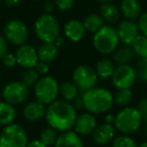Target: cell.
<instances>
[{
  "label": "cell",
  "mask_w": 147,
  "mask_h": 147,
  "mask_svg": "<svg viewBox=\"0 0 147 147\" xmlns=\"http://www.w3.org/2000/svg\"><path fill=\"white\" fill-rule=\"evenodd\" d=\"M77 110L71 103L65 100H55L45 109V118L49 127L65 132L71 130L77 119Z\"/></svg>",
  "instance_id": "cell-1"
},
{
  "label": "cell",
  "mask_w": 147,
  "mask_h": 147,
  "mask_svg": "<svg viewBox=\"0 0 147 147\" xmlns=\"http://www.w3.org/2000/svg\"><path fill=\"white\" fill-rule=\"evenodd\" d=\"M84 106L88 112L94 115L105 114L111 110L114 104V96L105 88H94L82 93Z\"/></svg>",
  "instance_id": "cell-2"
},
{
  "label": "cell",
  "mask_w": 147,
  "mask_h": 147,
  "mask_svg": "<svg viewBox=\"0 0 147 147\" xmlns=\"http://www.w3.org/2000/svg\"><path fill=\"white\" fill-rule=\"evenodd\" d=\"M142 117L138 109L125 107L115 116L114 127L123 134L130 135L139 130L142 124Z\"/></svg>",
  "instance_id": "cell-3"
},
{
  "label": "cell",
  "mask_w": 147,
  "mask_h": 147,
  "mask_svg": "<svg viewBox=\"0 0 147 147\" xmlns=\"http://www.w3.org/2000/svg\"><path fill=\"white\" fill-rule=\"evenodd\" d=\"M120 42L116 28L111 25H103L98 31L94 33L93 45L98 53L102 55L113 53Z\"/></svg>",
  "instance_id": "cell-4"
},
{
  "label": "cell",
  "mask_w": 147,
  "mask_h": 147,
  "mask_svg": "<svg viewBox=\"0 0 147 147\" xmlns=\"http://www.w3.org/2000/svg\"><path fill=\"white\" fill-rule=\"evenodd\" d=\"M34 32L42 42H53L59 35V23L51 13H45L35 20Z\"/></svg>",
  "instance_id": "cell-5"
},
{
  "label": "cell",
  "mask_w": 147,
  "mask_h": 147,
  "mask_svg": "<svg viewBox=\"0 0 147 147\" xmlns=\"http://www.w3.org/2000/svg\"><path fill=\"white\" fill-rule=\"evenodd\" d=\"M59 95V85L55 78L43 76L34 85V96L36 101L43 105H49L57 100Z\"/></svg>",
  "instance_id": "cell-6"
},
{
  "label": "cell",
  "mask_w": 147,
  "mask_h": 147,
  "mask_svg": "<svg viewBox=\"0 0 147 147\" xmlns=\"http://www.w3.org/2000/svg\"><path fill=\"white\" fill-rule=\"evenodd\" d=\"M27 143L26 132L18 124L6 125L0 133V147H26Z\"/></svg>",
  "instance_id": "cell-7"
},
{
  "label": "cell",
  "mask_w": 147,
  "mask_h": 147,
  "mask_svg": "<svg viewBox=\"0 0 147 147\" xmlns=\"http://www.w3.org/2000/svg\"><path fill=\"white\" fill-rule=\"evenodd\" d=\"M98 80L99 77L95 69L89 65H79L73 71V82L82 93L96 87Z\"/></svg>",
  "instance_id": "cell-8"
},
{
  "label": "cell",
  "mask_w": 147,
  "mask_h": 147,
  "mask_svg": "<svg viewBox=\"0 0 147 147\" xmlns=\"http://www.w3.org/2000/svg\"><path fill=\"white\" fill-rule=\"evenodd\" d=\"M4 37L7 41L14 45L25 43L28 37V29L25 23L19 19H11L5 24L3 29Z\"/></svg>",
  "instance_id": "cell-9"
},
{
  "label": "cell",
  "mask_w": 147,
  "mask_h": 147,
  "mask_svg": "<svg viewBox=\"0 0 147 147\" xmlns=\"http://www.w3.org/2000/svg\"><path fill=\"white\" fill-rule=\"evenodd\" d=\"M29 96V89L21 81H15L7 84L2 92L5 102L11 105H19L25 102Z\"/></svg>",
  "instance_id": "cell-10"
},
{
  "label": "cell",
  "mask_w": 147,
  "mask_h": 147,
  "mask_svg": "<svg viewBox=\"0 0 147 147\" xmlns=\"http://www.w3.org/2000/svg\"><path fill=\"white\" fill-rule=\"evenodd\" d=\"M112 83L115 88L119 89H130L134 85L137 79L136 71L130 65H121L115 67L113 73Z\"/></svg>",
  "instance_id": "cell-11"
},
{
  "label": "cell",
  "mask_w": 147,
  "mask_h": 147,
  "mask_svg": "<svg viewBox=\"0 0 147 147\" xmlns=\"http://www.w3.org/2000/svg\"><path fill=\"white\" fill-rule=\"evenodd\" d=\"M15 57H16L17 63L23 69L34 67L37 61H39L36 49L32 45H24V43L19 45L15 53Z\"/></svg>",
  "instance_id": "cell-12"
},
{
  "label": "cell",
  "mask_w": 147,
  "mask_h": 147,
  "mask_svg": "<svg viewBox=\"0 0 147 147\" xmlns=\"http://www.w3.org/2000/svg\"><path fill=\"white\" fill-rule=\"evenodd\" d=\"M116 31L119 40L123 42V45H132L134 39L140 32L137 22H135L134 20H130V19H125L121 21L116 28Z\"/></svg>",
  "instance_id": "cell-13"
},
{
  "label": "cell",
  "mask_w": 147,
  "mask_h": 147,
  "mask_svg": "<svg viewBox=\"0 0 147 147\" xmlns=\"http://www.w3.org/2000/svg\"><path fill=\"white\" fill-rule=\"evenodd\" d=\"M97 127V120L94 114L90 112L82 113L78 115L76 122L74 125L75 132H77L81 136H88L92 134L93 131Z\"/></svg>",
  "instance_id": "cell-14"
},
{
  "label": "cell",
  "mask_w": 147,
  "mask_h": 147,
  "mask_svg": "<svg viewBox=\"0 0 147 147\" xmlns=\"http://www.w3.org/2000/svg\"><path fill=\"white\" fill-rule=\"evenodd\" d=\"M93 140L98 145H106L113 141L115 137V127L111 124H104L97 125L95 130L92 133Z\"/></svg>",
  "instance_id": "cell-15"
},
{
  "label": "cell",
  "mask_w": 147,
  "mask_h": 147,
  "mask_svg": "<svg viewBox=\"0 0 147 147\" xmlns=\"http://www.w3.org/2000/svg\"><path fill=\"white\" fill-rule=\"evenodd\" d=\"M63 33L69 40L78 42L85 36L86 29L82 21L78 19H71L67 22H65L63 26Z\"/></svg>",
  "instance_id": "cell-16"
},
{
  "label": "cell",
  "mask_w": 147,
  "mask_h": 147,
  "mask_svg": "<svg viewBox=\"0 0 147 147\" xmlns=\"http://www.w3.org/2000/svg\"><path fill=\"white\" fill-rule=\"evenodd\" d=\"M53 147H84V141L77 132L67 130L59 135Z\"/></svg>",
  "instance_id": "cell-17"
},
{
  "label": "cell",
  "mask_w": 147,
  "mask_h": 147,
  "mask_svg": "<svg viewBox=\"0 0 147 147\" xmlns=\"http://www.w3.org/2000/svg\"><path fill=\"white\" fill-rule=\"evenodd\" d=\"M120 13L126 19L134 20L142 14V7L138 0H122L120 4Z\"/></svg>",
  "instance_id": "cell-18"
},
{
  "label": "cell",
  "mask_w": 147,
  "mask_h": 147,
  "mask_svg": "<svg viewBox=\"0 0 147 147\" xmlns=\"http://www.w3.org/2000/svg\"><path fill=\"white\" fill-rule=\"evenodd\" d=\"M45 105L38 101H33L25 105L23 108V117L27 121L35 122V121L40 120L42 117H45Z\"/></svg>",
  "instance_id": "cell-19"
},
{
  "label": "cell",
  "mask_w": 147,
  "mask_h": 147,
  "mask_svg": "<svg viewBox=\"0 0 147 147\" xmlns=\"http://www.w3.org/2000/svg\"><path fill=\"white\" fill-rule=\"evenodd\" d=\"M57 49L53 42H42L36 49L38 59L47 63L53 61L57 55Z\"/></svg>",
  "instance_id": "cell-20"
},
{
  "label": "cell",
  "mask_w": 147,
  "mask_h": 147,
  "mask_svg": "<svg viewBox=\"0 0 147 147\" xmlns=\"http://www.w3.org/2000/svg\"><path fill=\"white\" fill-rule=\"evenodd\" d=\"M134 51L131 45H122L117 47L116 51L113 53V61L118 65H128V63L134 57Z\"/></svg>",
  "instance_id": "cell-21"
},
{
  "label": "cell",
  "mask_w": 147,
  "mask_h": 147,
  "mask_svg": "<svg viewBox=\"0 0 147 147\" xmlns=\"http://www.w3.org/2000/svg\"><path fill=\"white\" fill-rule=\"evenodd\" d=\"M100 15L106 22L115 23L119 20L120 10L111 2L103 3L100 7Z\"/></svg>",
  "instance_id": "cell-22"
},
{
  "label": "cell",
  "mask_w": 147,
  "mask_h": 147,
  "mask_svg": "<svg viewBox=\"0 0 147 147\" xmlns=\"http://www.w3.org/2000/svg\"><path fill=\"white\" fill-rule=\"evenodd\" d=\"M16 117V110L14 106L9 103L0 102V125H9L13 123Z\"/></svg>",
  "instance_id": "cell-23"
},
{
  "label": "cell",
  "mask_w": 147,
  "mask_h": 147,
  "mask_svg": "<svg viewBox=\"0 0 147 147\" xmlns=\"http://www.w3.org/2000/svg\"><path fill=\"white\" fill-rule=\"evenodd\" d=\"M115 71V63L108 59H102L96 63L95 71L100 79H109Z\"/></svg>",
  "instance_id": "cell-24"
},
{
  "label": "cell",
  "mask_w": 147,
  "mask_h": 147,
  "mask_svg": "<svg viewBox=\"0 0 147 147\" xmlns=\"http://www.w3.org/2000/svg\"><path fill=\"white\" fill-rule=\"evenodd\" d=\"M79 93H80V90L73 81L71 82L65 81V82H63L59 85V94L65 101L71 102L78 96Z\"/></svg>",
  "instance_id": "cell-25"
},
{
  "label": "cell",
  "mask_w": 147,
  "mask_h": 147,
  "mask_svg": "<svg viewBox=\"0 0 147 147\" xmlns=\"http://www.w3.org/2000/svg\"><path fill=\"white\" fill-rule=\"evenodd\" d=\"M104 19L101 17L100 14H97V13H90L85 17L84 21H83L86 31H90L93 33L98 31L104 25Z\"/></svg>",
  "instance_id": "cell-26"
},
{
  "label": "cell",
  "mask_w": 147,
  "mask_h": 147,
  "mask_svg": "<svg viewBox=\"0 0 147 147\" xmlns=\"http://www.w3.org/2000/svg\"><path fill=\"white\" fill-rule=\"evenodd\" d=\"M135 55L139 57H147V36L139 33L131 45Z\"/></svg>",
  "instance_id": "cell-27"
},
{
  "label": "cell",
  "mask_w": 147,
  "mask_h": 147,
  "mask_svg": "<svg viewBox=\"0 0 147 147\" xmlns=\"http://www.w3.org/2000/svg\"><path fill=\"white\" fill-rule=\"evenodd\" d=\"M57 137H59L57 131L55 129L51 128V127H47V128H45L40 132L39 140L47 146H51V145H53L55 143Z\"/></svg>",
  "instance_id": "cell-28"
},
{
  "label": "cell",
  "mask_w": 147,
  "mask_h": 147,
  "mask_svg": "<svg viewBox=\"0 0 147 147\" xmlns=\"http://www.w3.org/2000/svg\"><path fill=\"white\" fill-rule=\"evenodd\" d=\"M132 92L130 89H119L114 96V102L119 106L125 107L131 102Z\"/></svg>",
  "instance_id": "cell-29"
},
{
  "label": "cell",
  "mask_w": 147,
  "mask_h": 147,
  "mask_svg": "<svg viewBox=\"0 0 147 147\" xmlns=\"http://www.w3.org/2000/svg\"><path fill=\"white\" fill-rule=\"evenodd\" d=\"M38 79L39 75L34 69V67H30V69H24L22 76H21V82L26 85L27 87H30L35 85Z\"/></svg>",
  "instance_id": "cell-30"
},
{
  "label": "cell",
  "mask_w": 147,
  "mask_h": 147,
  "mask_svg": "<svg viewBox=\"0 0 147 147\" xmlns=\"http://www.w3.org/2000/svg\"><path fill=\"white\" fill-rule=\"evenodd\" d=\"M112 147H138V145L132 137L123 134L113 139Z\"/></svg>",
  "instance_id": "cell-31"
},
{
  "label": "cell",
  "mask_w": 147,
  "mask_h": 147,
  "mask_svg": "<svg viewBox=\"0 0 147 147\" xmlns=\"http://www.w3.org/2000/svg\"><path fill=\"white\" fill-rule=\"evenodd\" d=\"M135 71L137 78L142 82L147 83V57H140V59L137 61Z\"/></svg>",
  "instance_id": "cell-32"
},
{
  "label": "cell",
  "mask_w": 147,
  "mask_h": 147,
  "mask_svg": "<svg viewBox=\"0 0 147 147\" xmlns=\"http://www.w3.org/2000/svg\"><path fill=\"white\" fill-rule=\"evenodd\" d=\"M55 7L61 11L69 10L75 4V0H55Z\"/></svg>",
  "instance_id": "cell-33"
},
{
  "label": "cell",
  "mask_w": 147,
  "mask_h": 147,
  "mask_svg": "<svg viewBox=\"0 0 147 147\" xmlns=\"http://www.w3.org/2000/svg\"><path fill=\"white\" fill-rule=\"evenodd\" d=\"M138 27L139 30L142 34H144L145 36H147V12H144L139 16L138 18Z\"/></svg>",
  "instance_id": "cell-34"
},
{
  "label": "cell",
  "mask_w": 147,
  "mask_h": 147,
  "mask_svg": "<svg viewBox=\"0 0 147 147\" xmlns=\"http://www.w3.org/2000/svg\"><path fill=\"white\" fill-rule=\"evenodd\" d=\"M1 59H2V61H3V65L7 67H13L17 63L15 55H12V53H5L4 57Z\"/></svg>",
  "instance_id": "cell-35"
},
{
  "label": "cell",
  "mask_w": 147,
  "mask_h": 147,
  "mask_svg": "<svg viewBox=\"0 0 147 147\" xmlns=\"http://www.w3.org/2000/svg\"><path fill=\"white\" fill-rule=\"evenodd\" d=\"M139 113L141 114L143 120L146 122L147 121V97L146 98H143L140 100V102L138 103V106H137Z\"/></svg>",
  "instance_id": "cell-36"
},
{
  "label": "cell",
  "mask_w": 147,
  "mask_h": 147,
  "mask_svg": "<svg viewBox=\"0 0 147 147\" xmlns=\"http://www.w3.org/2000/svg\"><path fill=\"white\" fill-rule=\"evenodd\" d=\"M34 69L37 71V74H38V75L45 76V75H47V74L49 71V63H47L38 61L36 65H35Z\"/></svg>",
  "instance_id": "cell-37"
},
{
  "label": "cell",
  "mask_w": 147,
  "mask_h": 147,
  "mask_svg": "<svg viewBox=\"0 0 147 147\" xmlns=\"http://www.w3.org/2000/svg\"><path fill=\"white\" fill-rule=\"evenodd\" d=\"M71 105L74 106V108L76 109L77 111L78 110H82V109L85 108L84 106V101H83V97L82 95H78L76 98L71 101Z\"/></svg>",
  "instance_id": "cell-38"
},
{
  "label": "cell",
  "mask_w": 147,
  "mask_h": 147,
  "mask_svg": "<svg viewBox=\"0 0 147 147\" xmlns=\"http://www.w3.org/2000/svg\"><path fill=\"white\" fill-rule=\"evenodd\" d=\"M7 40L3 35L0 34V59L4 57V55L7 53Z\"/></svg>",
  "instance_id": "cell-39"
},
{
  "label": "cell",
  "mask_w": 147,
  "mask_h": 147,
  "mask_svg": "<svg viewBox=\"0 0 147 147\" xmlns=\"http://www.w3.org/2000/svg\"><path fill=\"white\" fill-rule=\"evenodd\" d=\"M55 4L51 1H47V2L43 4V10L45 11V13H51L55 10Z\"/></svg>",
  "instance_id": "cell-40"
},
{
  "label": "cell",
  "mask_w": 147,
  "mask_h": 147,
  "mask_svg": "<svg viewBox=\"0 0 147 147\" xmlns=\"http://www.w3.org/2000/svg\"><path fill=\"white\" fill-rule=\"evenodd\" d=\"M26 147H49V146L43 144V143L38 139V140H32V141H30V142H28L26 145Z\"/></svg>",
  "instance_id": "cell-41"
},
{
  "label": "cell",
  "mask_w": 147,
  "mask_h": 147,
  "mask_svg": "<svg viewBox=\"0 0 147 147\" xmlns=\"http://www.w3.org/2000/svg\"><path fill=\"white\" fill-rule=\"evenodd\" d=\"M7 7H14L16 6L17 4H19L21 0H3Z\"/></svg>",
  "instance_id": "cell-42"
},
{
  "label": "cell",
  "mask_w": 147,
  "mask_h": 147,
  "mask_svg": "<svg viewBox=\"0 0 147 147\" xmlns=\"http://www.w3.org/2000/svg\"><path fill=\"white\" fill-rule=\"evenodd\" d=\"M105 123H107V124L114 125V123H115V115L107 114L106 116H105Z\"/></svg>",
  "instance_id": "cell-43"
},
{
  "label": "cell",
  "mask_w": 147,
  "mask_h": 147,
  "mask_svg": "<svg viewBox=\"0 0 147 147\" xmlns=\"http://www.w3.org/2000/svg\"><path fill=\"white\" fill-rule=\"evenodd\" d=\"M53 43H55V45H57V47H61L63 45V43H65V38L61 36H57V38L55 39V41H53Z\"/></svg>",
  "instance_id": "cell-44"
},
{
  "label": "cell",
  "mask_w": 147,
  "mask_h": 147,
  "mask_svg": "<svg viewBox=\"0 0 147 147\" xmlns=\"http://www.w3.org/2000/svg\"><path fill=\"white\" fill-rule=\"evenodd\" d=\"M100 2L102 3H108V2H111V1H113V0H99Z\"/></svg>",
  "instance_id": "cell-45"
},
{
  "label": "cell",
  "mask_w": 147,
  "mask_h": 147,
  "mask_svg": "<svg viewBox=\"0 0 147 147\" xmlns=\"http://www.w3.org/2000/svg\"><path fill=\"white\" fill-rule=\"evenodd\" d=\"M138 147H147V142H143V143H141V144L139 145Z\"/></svg>",
  "instance_id": "cell-46"
},
{
  "label": "cell",
  "mask_w": 147,
  "mask_h": 147,
  "mask_svg": "<svg viewBox=\"0 0 147 147\" xmlns=\"http://www.w3.org/2000/svg\"><path fill=\"white\" fill-rule=\"evenodd\" d=\"M145 134L147 136V121H146V125H145Z\"/></svg>",
  "instance_id": "cell-47"
},
{
  "label": "cell",
  "mask_w": 147,
  "mask_h": 147,
  "mask_svg": "<svg viewBox=\"0 0 147 147\" xmlns=\"http://www.w3.org/2000/svg\"><path fill=\"white\" fill-rule=\"evenodd\" d=\"M32 1H40V0H32Z\"/></svg>",
  "instance_id": "cell-48"
},
{
  "label": "cell",
  "mask_w": 147,
  "mask_h": 147,
  "mask_svg": "<svg viewBox=\"0 0 147 147\" xmlns=\"http://www.w3.org/2000/svg\"><path fill=\"white\" fill-rule=\"evenodd\" d=\"M1 1H3V0H0V2H1Z\"/></svg>",
  "instance_id": "cell-49"
}]
</instances>
